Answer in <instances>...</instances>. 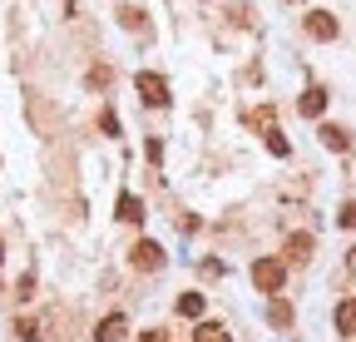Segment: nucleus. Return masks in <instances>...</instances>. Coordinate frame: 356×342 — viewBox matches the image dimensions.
Listing matches in <instances>:
<instances>
[{"label":"nucleus","instance_id":"nucleus-17","mask_svg":"<svg viewBox=\"0 0 356 342\" xmlns=\"http://www.w3.org/2000/svg\"><path fill=\"white\" fill-rule=\"evenodd\" d=\"M341 228H356V199L341 203Z\"/></svg>","mask_w":356,"mask_h":342},{"label":"nucleus","instance_id":"nucleus-14","mask_svg":"<svg viewBox=\"0 0 356 342\" xmlns=\"http://www.w3.org/2000/svg\"><path fill=\"white\" fill-rule=\"evenodd\" d=\"M267 318H273L277 327H287V322H292V308H287V303H273V308H267Z\"/></svg>","mask_w":356,"mask_h":342},{"label":"nucleus","instance_id":"nucleus-20","mask_svg":"<svg viewBox=\"0 0 356 342\" xmlns=\"http://www.w3.org/2000/svg\"><path fill=\"white\" fill-rule=\"evenodd\" d=\"M0 258H6V253H0Z\"/></svg>","mask_w":356,"mask_h":342},{"label":"nucleus","instance_id":"nucleus-10","mask_svg":"<svg viewBox=\"0 0 356 342\" xmlns=\"http://www.w3.org/2000/svg\"><path fill=\"white\" fill-rule=\"evenodd\" d=\"M193 342H233V337H228V327H222V322H198V327H193Z\"/></svg>","mask_w":356,"mask_h":342},{"label":"nucleus","instance_id":"nucleus-11","mask_svg":"<svg viewBox=\"0 0 356 342\" xmlns=\"http://www.w3.org/2000/svg\"><path fill=\"white\" fill-rule=\"evenodd\" d=\"M322 144H327V149H337V154H341V149H346V144H351V139H346V130H341V124H322Z\"/></svg>","mask_w":356,"mask_h":342},{"label":"nucleus","instance_id":"nucleus-12","mask_svg":"<svg viewBox=\"0 0 356 342\" xmlns=\"http://www.w3.org/2000/svg\"><path fill=\"white\" fill-rule=\"evenodd\" d=\"M178 313H184V318H203V293H184V297H178Z\"/></svg>","mask_w":356,"mask_h":342},{"label":"nucleus","instance_id":"nucleus-3","mask_svg":"<svg viewBox=\"0 0 356 342\" xmlns=\"http://www.w3.org/2000/svg\"><path fill=\"white\" fill-rule=\"evenodd\" d=\"M129 263L139 268V273H159V268H163V248H159L154 238H139V243H134V253H129Z\"/></svg>","mask_w":356,"mask_h":342},{"label":"nucleus","instance_id":"nucleus-16","mask_svg":"<svg viewBox=\"0 0 356 342\" xmlns=\"http://www.w3.org/2000/svg\"><path fill=\"white\" fill-rule=\"evenodd\" d=\"M99 130H104V134H119V119H114V109H104V114H99Z\"/></svg>","mask_w":356,"mask_h":342},{"label":"nucleus","instance_id":"nucleus-1","mask_svg":"<svg viewBox=\"0 0 356 342\" xmlns=\"http://www.w3.org/2000/svg\"><path fill=\"white\" fill-rule=\"evenodd\" d=\"M252 283H257V293H282L287 263H282V258H257V263H252Z\"/></svg>","mask_w":356,"mask_h":342},{"label":"nucleus","instance_id":"nucleus-19","mask_svg":"<svg viewBox=\"0 0 356 342\" xmlns=\"http://www.w3.org/2000/svg\"><path fill=\"white\" fill-rule=\"evenodd\" d=\"M144 342H168V337H163V327H149V332H144Z\"/></svg>","mask_w":356,"mask_h":342},{"label":"nucleus","instance_id":"nucleus-6","mask_svg":"<svg viewBox=\"0 0 356 342\" xmlns=\"http://www.w3.org/2000/svg\"><path fill=\"white\" fill-rule=\"evenodd\" d=\"M337 332L341 337H356V297H346V303L337 308Z\"/></svg>","mask_w":356,"mask_h":342},{"label":"nucleus","instance_id":"nucleus-7","mask_svg":"<svg viewBox=\"0 0 356 342\" xmlns=\"http://www.w3.org/2000/svg\"><path fill=\"white\" fill-rule=\"evenodd\" d=\"M297 109H302L307 119H322V109H327V95H322V90H307V95L297 100Z\"/></svg>","mask_w":356,"mask_h":342},{"label":"nucleus","instance_id":"nucleus-13","mask_svg":"<svg viewBox=\"0 0 356 342\" xmlns=\"http://www.w3.org/2000/svg\"><path fill=\"white\" fill-rule=\"evenodd\" d=\"M267 149H273L277 159H287V154H292V144L282 139V130H267Z\"/></svg>","mask_w":356,"mask_h":342},{"label":"nucleus","instance_id":"nucleus-5","mask_svg":"<svg viewBox=\"0 0 356 342\" xmlns=\"http://www.w3.org/2000/svg\"><path fill=\"white\" fill-rule=\"evenodd\" d=\"M307 35H312V40H337V20H332L327 10H312V15H307Z\"/></svg>","mask_w":356,"mask_h":342},{"label":"nucleus","instance_id":"nucleus-18","mask_svg":"<svg viewBox=\"0 0 356 342\" xmlns=\"http://www.w3.org/2000/svg\"><path fill=\"white\" fill-rule=\"evenodd\" d=\"M124 25L129 30H144V10H124Z\"/></svg>","mask_w":356,"mask_h":342},{"label":"nucleus","instance_id":"nucleus-4","mask_svg":"<svg viewBox=\"0 0 356 342\" xmlns=\"http://www.w3.org/2000/svg\"><path fill=\"white\" fill-rule=\"evenodd\" d=\"M129 337V318L124 313H109L99 327H95V342H124Z\"/></svg>","mask_w":356,"mask_h":342},{"label":"nucleus","instance_id":"nucleus-9","mask_svg":"<svg viewBox=\"0 0 356 342\" xmlns=\"http://www.w3.org/2000/svg\"><path fill=\"white\" fill-rule=\"evenodd\" d=\"M119 219L124 224H144V203L134 199V194H119Z\"/></svg>","mask_w":356,"mask_h":342},{"label":"nucleus","instance_id":"nucleus-2","mask_svg":"<svg viewBox=\"0 0 356 342\" xmlns=\"http://www.w3.org/2000/svg\"><path fill=\"white\" fill-rule=\"evenodd\" d=\"M134 90H139V100H144V104H154V109H163V104H168V79H163V75H154V70H139V75H134Z\"/></svg>","mask_w":356,"mask_h":342},{"label":"nucleus","instance_id":"nucleus-15","mask_svg":"<svg viewBox=\"0 0 356 342\" xmlns=\"http://www.w3.org/2000/svg\"><path fill=\"white\" fill-rule=\"evenodd\" d=\"M15 332H20L25 342H35V337H40V322H35V318H20V322H15Z\"/></svg>","mask_w":356,"mask_h":342},{"label":"nucleus","instance_id":"nucleus-8","mask_svg":"<svg viewBox=\"0 0 356 342\" xmlns=\"http://www.w3.org/2000/svg\"><path fill=\"white\" fill-rule=\"evenodd\" d=\"M287 258H292V263H307V258H312V233H292V238H287Z\"/></svg>","mask_w":356,"mask_h":342}]
</instances>
